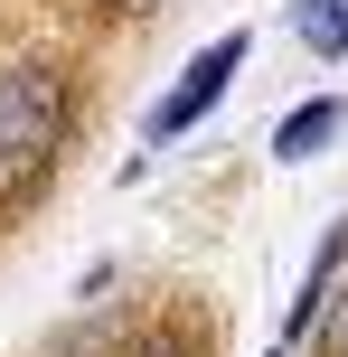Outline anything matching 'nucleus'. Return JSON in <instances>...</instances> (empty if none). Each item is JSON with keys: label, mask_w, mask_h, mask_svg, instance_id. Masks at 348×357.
<instances>
[{"label": "nucleus", "mask_w": 348, "mask_h": 357, "mask_svg": "<svg viewBox=\"0 0 348 357\" xmlns=\"http://www.w3.org/2000/svg\"><path fill=\"white\" fill-rule=\"evenodd\" d=\"M339 264H348V226H330V245H320V264H311V282H301V301H292V320H282V357H292L301 339H311V320L330 310V282H339Z\"/></svg>", "instance_id": "obj_3"}, {"label": "nucleus", "mask_w": 348, "mask_h": 357, "mask_svg": "<svg viewBox=\"0 0 348 357\" xmlns=\"http://www.w3.org/2000/svg\"><path fill=\"white\" fill-rule=\"evenodd\" d=\"M292 38L311 56H348V0H301V10H292Z\"/></svg>", "instance_id": "obj_5"}, {"label": "nucleus", "mask_w": 348, "mask_h": 357, "mask_svg": "<svg viewBox=\"0 0 348 357\" xmlns=\"http://www.w3.org/2000/svg\"><path fill=\"white\" fill-rule=\"evenodd\" d=\"M66 123H75V94H66L56 66H10L0 75V207H19L56 169Z\"/></svg>", "instance_id": "obj_1"}, {"label": "nucleus", "mask_w": 348, "mask_h": 357, "mask_svg": "<svg viewBox=\"0 0 348 357\" xmlns=\"http://www.w3.org/2000/svg\"><path fill=\"white\" fill-rule=\"evenodd\" d=\"M245 47H255V38H245V29H236V38H207V47H198V56H188V66H179V85H169L160 104L142 113V142L160 151V142H179V132H198L207 113H217V94L236 85V66H245Z\"/></svg>", "instance_id": "obj_2"}, {"label": "nucleus", "mask_w": 348, "mask_h": 357, "mask_svg": "<svg viewBox=\"0 0 348 357\" xmlns=\"http://www.w3.org/2000/svg\"><path fill=\"white\" fill-rule=\"evenodd\" d=\"M113 10H160V0H113Z\"/></svg>", "instance_id": "obj_6"}, {"label": "nucleus", "mask_w": 348, "mask_h": 357, "mask_svg": "<svg viewBox=\"0 0 348 357\" xmlns=\"http://www.w3.org/2000/svg\"><path fill=\"white\" fill-rule=\"evenodd\" d=\"M339 357H348V339H339Z\"/></svg>", "instance_id": "obj_7"}, {"label": "nucleus", "mask_w": 348, "mask_h": 357, "mask_svg": "<svg viewBox=\"0 0 348 357\" xmlns=\"http://www.w3.org/2000/svg\"><path fill=\"white\" fill-rule=\"evenodd\" d=\"M339 123H348V104H339V94H320V104H292V113H282V132H273V160H311V151L330 142Z\"/></svg>", "instance_id": "obj_4"}]
</instances>
